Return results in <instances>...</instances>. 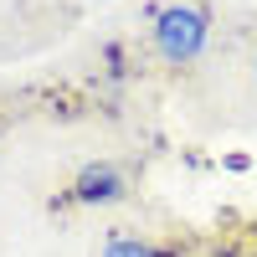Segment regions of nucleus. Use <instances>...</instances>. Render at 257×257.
<instances>
[{
	"label": "nucleus",
	"instance_id": "nucleus-4",
	"mask_svg": "<svg viewBox=\"0 0 257 257\" xmlns=\"http://www.w3.org/2000/svg\"><path fill=\"white\" fill-rule=\"evenodd\" d=\"M252 72H257V62H252Z\"/></svg>",
	"mask_w": 257,
	"mask_h": 257
},
{
	"label": "nucleus",
	"instance_id": "nucleus-1",
	"mask_svg": "<svg viewBox=\"0 0 257 257\" xmlns=\"http://www.w3.org/2000/svg\"><path fill=\"white\" fill-rule=\"evenodd\" d=\"M149 41H155V57L170 62V67L196 62V57L206 52V41H211V16H206V6H190V0L165 6V11L155 16Z\"/></svg>",
	"mask_w": 257,
	"mask_h": 257
},
{
	"label": "nucleus",
	"instance_id": "nucleus-2",
	"mask_svg": "<svg viewBox=\"0 0 257 257\" xmlns=\"http://www.w3.org/2000/svg\"><path fill=\"white\" fill-rule=\"evenodd\" d=\"M72 196H77L82 206H113V201L128 196V180H123V170H118V165L98 160V165H82V170H77Z\"/></svg>",
	"mask_w": 257,
	"mask_h": 257
},
{
	"label": "nucleus",
	"instance_id": "nucleus-3",
	"mask_svg": "<svg viewBox=\"0 0 257 257\" xmlns=\"http://www.w3.org/2000/svg\"><path fill=\"white\" fill-rule=\"evenodd\" d=\"M103 257H170V252L155 247V242H139V237H113L103 247Z\"/></svg>",
	"mask_w": 257,
	"mask_h": 257
}]
</instances>
